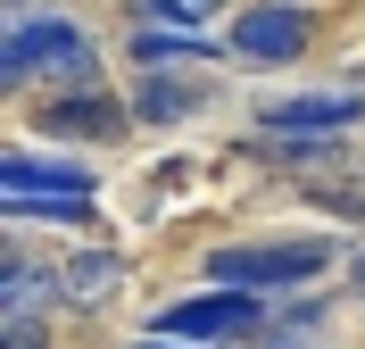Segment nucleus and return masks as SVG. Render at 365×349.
I'll list each match as a JSON object with an SVG mask.
<instances>
[{
    "label": "nucleus",
    "instance_id": "obj_1",
    "mask_svg": "<svg viewBox=\"0 0 365 349\" xmlns=\"http://www.w3.org/2000/svg\"><path fill=\"white\" fill-rule=\"evenodd\" d=\"M324 266H332V241H307V233H291V241H225V250L200 258L207 291H250V300H266V291H307Z\"/></svg>",
    "mask_w": 365,
    "mask_h": 349
},
{
    "label": "nucleus",
    "instance_id": "obj_2",
    "mask_svg": "<svg viewBox=\"0 0 365 349\" xmlns=\"http://www.w3.org/2000/svg\"><path fill=\"white\" fill-rule=\"evenodd\" d=\"M34 75L67 84V92L100 84L91 34H83V25H67V17H25L17 34H0V92H9V84H34Z\"/></svg>",
    "mask_w": 365,
    "mask_h": 349
},
{
    "label": "nucleus",
    "instance_id": "obj_3",
    "mask_svg": "<svg viewBox=\"0 0 365 349\" xmlns=\"http://www.w3.org/2000/svg\"><path fill=\"white\" fill-rule=\"evenodd\" d=\"M307 42H316L307 0H250V9L225 25V50H232V59H250V67H299Z\"/></svg>",
    "mask_w": 365,
    "mask_h": 349
},
{
    "label": "nucleus",
    "instance_id": "obj_4",
    "mask_svg": "<svg viewBox=\"0 0 365 349\" xmlns=\"http://www.w3.org/2000/svg\"><path fill=\"white\" fill-rule=\"evenodd\" d=\"M257 325H266V300H250V291H200V300H175L150 316V333H166L175 349H216V341H241Z\"/></svg>",
    "mask_w": 365,
    "mask_h": 349
},
{
    "label": "nucleus",
    "instance_id": "obj_5",
    "mask_svg": "<svg viewBox=\"0 0 365 349\" xmlns=\"http://www.w3.org/2000/svg\"><path fill=\"white\" fill-rule=\"evenodd\" d=\"M125 100H108L100 84H83V92H58L34 108V133H58V141H125Z\"/></svg>",
    "mask_w": 365,
    "mask_h": 349
},
{
    "label": "nucleus",
    "instance_id": "obj_6",
    "mask_svg": "<svg viewBox=\"0 0 365 349\" xmlns=\"http://www.w3.org/2000/svg\"><path fill=\"white\" fill-rule=\"evenodd\" d=\"M357 116H365L357 92H291V100H266L257 125L266 133H349Z\"/></svg>",
    "mask_w": 365,
    "mask_h": 349
},
{
    "label": "nucleus",
    "instance_id": "obj_7",
    "mask_svg": "<svg viewBox=\"0 0 365 349\" xmlns=\"http://www.w3.org/2000/svg\"><path fill=\"white\" fill-rule=\"evenodd\" d=\"M200 108H207V84H175L166 67H141L133 100H125V116L150 125V133H166V125H182V116H200Z\"/></svg>",
    "mask_w": 365,
    "mask_h": 349
},
{
    "label": "nucleus",
    "instance_id": "obj_8",
    "mask_svg": "<svg viewBox=\"0 0 365 349\" xmlns=\"http://www.w3.org/2000/svg\"><path fill=\"white\" fill-rule=\"evenodd\" d=\"M0 191H75V200H91V166L34 158V150H0Z\"/></svg>",
    "mask_w": 365,
    "mask_h": 349
},
{
    "label": "nucleus",
    "instance_id": "obj_9",
    "mask_svg": "<svg viewBox=\"0 0 365 349\" xmlns=\"http://www.w3.org/2000/svg\"><path fill=\"white\" fill-rule=\"evenodd\" d=\"M50 283H58V300L100 308L116 283H125V258H116V250H83V258H67V266H50Z\"/></svg>",
    "mask_w": 365,
    "mask_h": 349
},
{
    "label": "nucleus",
    "instance_id": "obj_10",
    "mask_svg": "<svg viewBox=\"0 0 365 349\" xmlns=\"http://www.w3.org/2000/svg\"><path fill=\"white\" fill-rule=\"evenodd\" d=\"M175 59H207L200 34H166V25H141L133 34V67H175Z\"/></svg>",
    "mask_w": 365,
    "mask_h": 349
},
{
    "label": "nucleus",
    "instance_id": "obj_11",
    "mask_svg": "<svg viewBox=\"0 0 365 349\" xmlns=\"http://www.w3.org/2000/svg\"><path fill=\"white\" fill-rule=\"evenodd\" d=\"M133 9H141V25H166V34H200V17H207L200 0H133Z\"/></svg>",
    "mask_w": 365,
    "mask_h": 349
},
{
    "label": "nucleus",
    "instance_id": "obj_12",
    "mask_svg": "<svg viewBox=\"0 0 365 349\" xmlns=\"http://www.w3.org/2000/svg\"><path fill=\"white\" fill-rule=\"evenodd\" d=\"M0 349H50L42 316H0Z\"/></svg>",
    "mask_w": 365,
    "mask_h": 349
},
{
    "label": "nucleus",
    "instance_id": "obj_13",
    "mask_svg": "<svg viewBox=\"0 0 365 349\" xmlns=\"http://www.w3.org/2000/svg\"><path fill=\"white\" fill-rule=\"evenodd\" d=\"M324 216H349V225H365V191H307Z\"/></svg>",
    "mask_w": 365,
    "mask_h": 349
},
{
    "label": "nucleus",
    "instance_id": "obj_14",
    "mask_svg": "<svg viewBox=\"0 0 365 349\" xmlns=\"http://www.w3.org/2000/svg\"><path fill=\"white\" fill-rule=\"evenodd\" d=\"M17 266H25V250H17V241H0V283L17 275Z\"/></svg>",
    "mask_w": 365,
    "mask_h": 349
},
{
    "label": "nucleus",
    "instance_id": "obj_15",
    "mask_svg": "<svg viewBox=\"0 0 365 349\" xmlns=\"http://www.w3.org/2000/svg\"><path fill=\"white\" fill-rule=\"evenodd\" d=\"M349 291H357V300H365V250L349 258Z\"/></svg>",
    "mask_w": 365,
    "mask_h": 349
},
{
    "label": "nucleus",
    "instance_id": "obj_16",
    "mask_svg": "<svg viewBox=\"0 0 365 349\" xmlns=\"http://www.w3.org/2000/svg\"><path fill=\"white\" fill-rule=\"evenodd\" d=\"M133 349H175V341H133Z\"/></svg>",
    "mask_w": 365,
    "mask_h": 349
}]
</instances>
